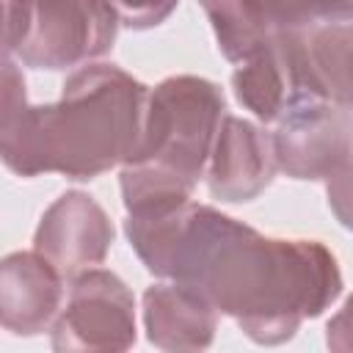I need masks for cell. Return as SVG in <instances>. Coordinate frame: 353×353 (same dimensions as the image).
Listing matches in <instances>:
<instances>
[{"label": "cell", "mask_w": 353, "mask_h": 353, "mask_svg": "<svg viewBox=\"0 0 353 353\" xmlns=\"http://www.w3.org/2000/svg\"><path fill=\"white\" fill-rule=\"evenodd\" d=\"M149 273L201 295L256 345H281L342 295L336 256L320 240L268 237L210 204L124 221Z\"/></svg>", "instance_id": "cell-1"}, {"label": "cell", "mask_w": 353, "mask_h": 353, "mask_svg": "<svg viewBox=\"0 0 353 353\" xmlns=\"http://www.w3.org/2000/svg\"><path fill=\"white\" fill-rule=\"evenodd\" d=\"M146 97L149 88L121 66L85 63L66 77L58 102L30 108L3 165L25 179H97L135 152Z\"/></svg>", "instance_id": "cell-2"}, {"label": "cell", "mask_w": 353, "mask_h": 353, "mask_svg": "<svg viewBox=\"0 0 353 353\" xmlns=\"http://www.w3.org/2000/svg\"><path fill=\"white\" fill-rule=\"evenodd\" d=\"M223 110V91L212 80L196 74L165 77L146 97L141 138L127 163L160 168L196 188L207 171Z\"/></svg>", "instance_id": "cell-3"}, {"label": "cell", "mask_w": 353, "mask_h": 353, "mask_svg": "<svg viewBox=\"0 0 353 353\" xmlns=\"http://www.w3.org/2000/svg\"><path fill=\"white\" fill-rule=\"evenodd\" d=\"M119 14L110 0H30L19 61L30 69H80L110 52Z\"/></svg>", "instance_id": "cell-4"}, {"label": "cell", "mask_w": 353, "mask_h": 353, "mask_svg": "<svg viewBox=\"0 0 353 353\" xmlns=\"http://www.w3.org/2000/svg\"><path fill=\"white\" fill-rule=\"evenodd\" d=\"M52 350L113 353L135 345V298L105 268H85L69 279L66 306L50 325Z\"/></svg>", "instance_id": "cell-5"}, {"label": "cell", "mask_w": 353, "mask_h": 353, "mask_svg": "<svg viewBox=\"0 0 353 353\" xmlns=\"http://www.w3.org/2000/svg\"><path fill=\"white\" fill-rule=\"evenodd\" d=\"M276 171L292 179H334L350 171V105L292 99L270 132Z\"/></svg>", "instance_id": "cell-6"}, {"label": "cell", "mask_w": 353, "mask_h": 353, "mask_svg": "<svg viewBox=\"0 0 353 353\" xmlns=\"http://www.w3.org/2000/svg\"><path fill=\"white\" fill-rule=\"evenodd\" d=\"M350 22H325L303 30L273 33V50L292 99L350 105Z\"/></svg>", "instance_id": "cell-7"}, {"label": "cell", "mask_w": 353, "mask_h": 353, "mask_svg": "<svg viewBox=\"0 0 353 353\" xmlns=\"http://www.w3.org/2000/svg\"><path fill=\"white\" fill-rule=\"evenodd\" d=\"M116 229L108 212L83 190L61 193L41 215L33 251L50 259L63 279L74 273L102 265L113 245Z\"/></svg>", "instance_id": "cell-8"}, {"label": "cell", "mask_w": 353, "mask_h": 353, "mask_svg": "<svg viewBox=\"0 0 353 353\" xmlns=\"http://www.w3.org/2000/svg\"><path fill=\"white\" fill-rule=\"evenodd\" d=\"M207 165V188L212 199L226 204L254 201L276 174L270 132L248 119L223 113Z\"/></svg>", "instance_id": "cell-9"}, {"label": "cell", "mask_w": 353, "mask_h": 353, "mask_svg": "<svg viewBox=\"0 0 353 353\" xmlns=\"http://www.w3.org/2000/svg\"><path fill=\"white\" fill-rule=\"evenodd\" d=\"M63 306V276L39 251L0 259V328L14 336L50 331Z\"/></svg>", "instance_id": "cell-10"}, {"label": "cell", "mask_w": 353, "mask_h": 353, "mask_svg": "<svg viewBox=\"0 0 353 353\" xmlns=\"http://www.w3.org/2000/svg\"><path fill=\"white\" fill-rule=\"evenodd\" d=\"M146 339L160 350H207L218 331V312L193 290L160 281L143 292Z\"/></svg>", "instance_id": "cell-11"}, {"label": "cell", "mask_w": 353, "mask_h": 353, "mask_svg": "<svg viewBox=\"0 0 353 353\" xmlns=\"http://www.w3.org/2000/svg\"><path fill=\"white\" fill-rule=\"evenodd\" d=\"M201 8L215 30L221 55L234 66L265 50L273 39L256 0H201Z\"/></svg>", "instance_id": "cell-12"}, {"label": "cell", "mask_w": 353, "mask_h": 353, "mask_svg": "<svg viewBox=\"0 0 353 353\" xmlns=\"http://www.w3.org/2000/svg\"><path fill=\"white\" fill-rule=\"evenodd\" d=\"M232 88L237 102L251 110L262 124H273L281 116V110L290 105V88L279 55L273 50V39L265 50L237 63L232 74Z\"/></svg>", "instance_id": "cell-13"}, {"label": "cell", "mask_w": 353, "mask_h": 353, "mask_svg": "<svg viewBox=\"0 0 353 353\" xmlns=\"http://www.w3.org/2000/svg\"><path fill=\"white\" fill-rule=\"evenodd\" d=\"M270 30H303L325 22H350L353 0H256Z\"/></svg>", "instance_id": "cell-14"}, {"label": "cell", "mask_w": 353, "mask_h": 353, "mask_svg": "<svg viewBox=\"0 0 353 353\" xmlns=\"http://www.w3.org/2000/svg\"><path fill=\"white\" fill-rule=\"evenodd\" d=\"M28 113H30V102H28L22 69L11 58L0 61V154L19 135Z\"/></svg>", "instance_id": "cell-15"}, {"label": "cell", "mask_w": 353, "mask_h": 353, "mask_svg": "<svg viewBox=\"0 0 353 353\" xmlns=\"http://www.w3.org/2000/svg\"><path fill=\"white\" fill-rule=\"evenodd\" d=\"M30 25V0H0V61L19 52Z\"/></svg>", "instance_id": "cell-16"}, {"label": "cell", "mask_w": 353, "mask_h": 353, "mask_svg": "<svg viewBox=\"0 0 353 353\" xmlns=\"http://www.w3.org/2000/svg\"><path fill=\"white\" fill-rule=\"evenodd\" d=\"M110 6L116 8L119 22L132 30H146L165 22L179 6V0H110Z\"/></svg>", "instance_id": "cell-17"}]
</instances>
